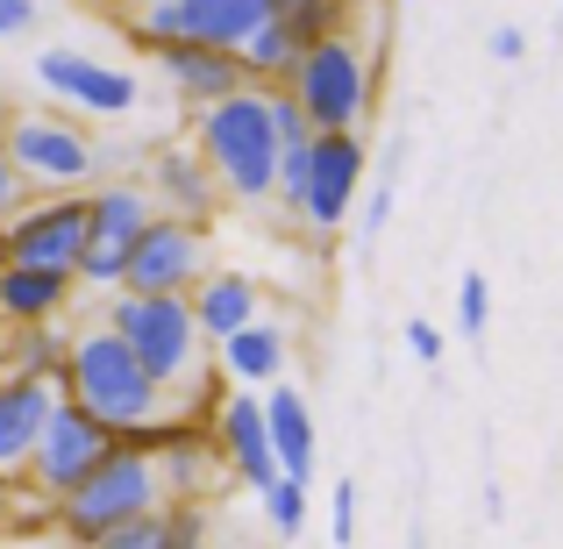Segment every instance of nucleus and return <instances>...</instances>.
I'll list each match as a JSON object with an SVG mask.
<instances>
[{
	"instance_id": "1",
	"label": "nucleus",
	"mask_w": 563,
	"mask_h": 549,
	"mask_svg": "<svg viewBox=\"0 0 563 549\" xmlns=\"http://www.w3.org/2000/svg\"><path fill=\"white\" fill-rule=\"evenodd\" d=\"M57 393L79 399L93 421H108L114 436H136L143 450H165L179 428H192L179 407H172V393L143 371V358L122 343V336L108 329V321H93V329H71L65 343V371H57Z\"/></svg>"
},
{
	"instance_id": "2",
	"label": "nucleus",
	"mask_w": 563,
	"mask_h": 549,
	"mask_svg": "<svg viewBox=\"0 0 563 549\" xmlns=\"http://www.w3.org/2000/svg\"><path fill=\"white\" fill-rule=\"evenodd\" d=\"M100 321H108V329L143 358V371H151V378L172 393V407H179L186 421H207V407H214V343L200 336L186 293L114 286Z\"/></svg>"
},
{
	"instance_id": "3",
	"label": "nucleus",
	"mask_w": 563,
	"mask_h": 549,
	"mask_svg": "<svg viewBox=\"0 0 563 549\" xmlns=\"http://www.w3.org/2000/svg\"><path fill=\"white\" fill-rule=\"evenodd\" d=\"M192 151L207 157L221 193L235 200H264L278 172V122H272V86L243 79L235 94L207 100L200 122H192Z\"/></svg>"
},
{
	"instance_id": "4",
	"label": "nucleus",
	"mask_w": 563,
	"mask_h": 549,
	"mask_svg": "<svg viewBox=\"0 0 563 549\" xmlns=\"http://www.w3.org/2000/svg\"><path fill=\"white\" fill-rule=\"evenodd\" d=\"M157 507H165L157 450H143L136 436H114V450L100 457V464L86 471L71 493L51 499V521L86 549V542L108 536V528H129V521H143V514H157Z\"/></svg>"
},
{
	"instance_id": "5",
	"label": "nucleus",
	"mask_w": 563,
	"mask_h": 549,
	"mask_svg": "<svg viewBox=\"0 0 563 549\" xmlns=\"http://www.w3.org/2000/svg\"><path fill=\"white\" fill-rule=\"evenodd\" d=\"M278 86L292 94V108L307 114L314 136H329V129H364V114H372V57H364L343 29L307 43Z\"/></svg>"
},
{
	"instance_id": "6",
	"label": "nucleus",
	"mask_w": 563,
	"mask_h": 549,
	"mask_svg": "<svg viewBox=\"0 0 563 549\" xmlns=\"http://www.w3.org/2000/svg\"><path fill=\"white\" fill-rule=\"evenodd\" d=\"M0 151L8 165L22 172L29 193H86L100 179V151L71 114H51V108H22L0 122Z\"/></svg>"
},
{
	"instance_id": "7",
	"label": "nucleus",
	"mask_w": 563,
	"mask_h": 549,
	"mask_svg": "<svg viewBox=\"0 0 563 549\" xmlns=\"http://www.w3.org/2000/svg\"><path fill=\"white\" fill-rule=\"evenodd\" d=\"M86 235H93L86 193H29V200L0 221V264H51V272H71Z\"/></svg>"
},
{
	"instance_id": "8",
	"label": "nucleus",
	"mask_w": 563,
	"mask_h": 549,
	"mask_svg": "<svg viewBox=\"0 0 563 549\" xmlns=\"http://www.w3.org/2000/svg\"><path fill=\"white\" fill-rule=\"evenodd\" d=\"M108 450H114V428L93 421L79 399L57 393L51 414H43V428H36V450H29V479L22 485L36 499H57V493H71V485H79Z\"/></svg>"
},
{
	"instance_id": "9",
	"label": "nucleus",
	"mask_w": 563,
	"mask_h": 549,
	"mask_svg": "<svg viewBox=\"0 0 563 549\" xmlns=\"http://www.w3.org/2000/svg\"><path fill=\"white\" fill-rule=\"evenodd\" d=\"M200 272H207V221L165 215V207H157V215L143 221V235L129 243L122 286H136V293H192Z\"/></svg>"
},
{
	"instance_id": "10",
	"label": "nucleus",
	"mask_w": 563,
	"mask_h": 549,
	"mask_svg": "<svg viewBox=\"0 0 563 549\" xmlns=\"http://www.w3.org/2000/svg\"><path fill=\"white\" fill-rule=\"evenodd\" d=\"M364 172H372V157H364L357 129H329V136H314V165H307V193H300V221H307V229H314V235L343 229L350 207H357Z\"/></svg>"
},
{
	"instance_id": "11",
	"label": "nucleus",
	"mask_w": 563,
	"mask_h": 549,
	"mask_svg": "<svg viewBox=\"0 0 563 549\" xmlns=\"http://www.w3.org/2000/svg\"><path fill=\"white\" fill-rule=\"evenodd\" d=\"M36 79L51 86V100H65L71 114H93V122H122L136 114V79L86 51H43L36 57Z\"/></svg>"
},
{
	"instance_id": "12",
	"label": "nucleus",
	"mask_w": 563,
	"mask_h": 549,
	"mask_svg": "<svg viewBox=\"0 0 563 549\" xmlns=\"http://www.w3.org/2000/svg\"><path fill=\"white\" fill-rule=\"evenodd\" d=\"M207 436H214L221 464H229V479L243 485H272L278 479V457H272V436H264V399L257 393H229L207 407Z\"/></svg>"
},
{
	"instance_id": "13",
	"label": "nucleus",
	"mask_w": 563,
	"mask_h": 549,
	"mask_svg": "<svg viewBox=\"0 0 563 549\" xmlns=\"http://www.w3.org/2000/svg\"><path fill=\"white\" fill-rule=\"evenodd\" d=\"M57 399V378H22V371H0V493H22L29 479V450H36V428Z\"/></svg>"
},
{
	"instance_id": "14",
	"label": "nucleus",
	"mask_w": 563,
	"mask_h": 549,
	"mask_svg": "<svg viewBox=\"0 0 563 549\" xmlns=\"http://www.w3.org/2000/svg\"><path fill=\"white\" fill-rule=\"evenodd\" d=\"M151 57L165 65V79L179 86L186 108H207V100H221V94L243 86V57L221 51V43H200V36H165Z\"/></svg>"
},
{
	"instance_id": "15",
	"label": "nucleus",
	"mask_w": 563,
	"mask_h": 549,
	"mask_svg": "<svg viewBox=\"0 0 563 549\" xmlns=\"http://www.w3.org/2000/svg\"><path fill=\"white\" fill-rule=\"evenodd\" d=\"M157 479H165V499H207V493H221V485H229V464H221L207 421H192V428H179V436L165 442Z\"/></svg>"
},
{
	"instance_id": "16",
	"label": "nucleus",
	"mask_w": 563,
	"mask_h": 549,
	"mask_svg": "<svg viewBox=\"0 0 563 549\" xmlns=\"http://www.w3.org/2000/svg\"><path fill=\"white\" fill-rule=\"evenodd\" d=\"M79 278L51 264H0V321H65Z\"/></svg>"
},
{
	"instance_id": "17",
	"label": "nucleus",
	"mask_w": 563,
	"mask_h": 549,
	"mask_svg": "<svg viewBox=\"0 0 563 549\" xmlns=\"http://www.w3.org/2000/svg\"><path fill=\"white\" fill-rule=\"evenodd\" d=\"M264 436H272V457H278V471L286 479H314V450H321V436H314V414H307V399L292 393L286 378H278V393H264Z\"/></svg>"
},
{
	"instance_id": "18",
	"label": "nucleus",
	"mask_w": 563,
	"mask_h": 549,
	"mask_svg": "<svg viewBox=\"0 0 563 549\" xmlns=\"http://www.w3.org/2000/svg\"><path fill=\"white\" fill-rule=\"evenodd\" d=\"M214 371H229L235 385H278L286 378V329L278 321H243L214 343Z\"/></svg>"
},
{
	"instance_id": "19",
	"label": "nucleus",
	"mask_w": 563,
	"mask_h": 549,
	"mask_svg": "<svg viewBox=\"0 0 563 549\" xmlns=\"http://www.w3.org/2000/svg\"><path fill=\"white\" fill-rule=\"evenodd\" d=\"M192 321H200L207 343H221L229 329H243V321H257V278L250 272H200L186 293Z\"/></svg>"
},
{
	"instance_id": "20",
	"label": "nucleus",
	"mask_w": 563,
	"mask_h": 549,
	"mask_svg": "<svg viewBox=\"0 0 563 549\" xmlns=\"http://www.w3.org/2000/svg\"><path fill=\"white\" fill-rule=\"evenodd\" d=\"M151 200H165V215L207 221V215H214V200H221V186H214V172H207L200 151H157V165H151Z\"/></svg>"
},
{
	"instance_id": "21",
	"label": "nucleus",
	"mask_w": 563,
	"mask_h": 549,
	"mask_svg": "<svg viewBox=\"0 0 563 549\" xmlns=\"http://www.w3.org/2000/svg\"><path fill=\"white\" fill-rule=\"evenodd\" d=\"M86 215H93V235H86V243L129 250V243H136V235H143V221L157 215V200H151V186L108 179V186H93V193H86Z\"/></svg>"
},
{
	"instance_id": "22",
	"label": "nucleus",
	"mask_w": 563,
	"mask_h": 549,
	"mask_svg": "<svg viewBox=\"0 0 563 549\" xmlns=\"http://www.w3.org/2000/svg\"><path fill=\"white\" fill-rule=\"evenodd\" d=\"M65 321H0V371H22V378H57L65 371Z\"/></svg>"
},
{
	"instance_id": "23",
	"label": "nucleus",
	"mask_w": 563,
	"mask_h": 549,
	"mask_svg": "<svg viewBox=\"0 0 563 549\" xmlns=\"http://www.w3.org/2000/svg\"><path fill=\"white\" fill-rule=\"evenodd\" d=\"M307 51V36L286 22V14H264L257 29H250L243 43H235V57H243V79H257V86H278L292 72V57Z\"/></svg>"
},
{
	"instance_id": "24",
	"label": "nucleus",
	"mask_w": 563,
	"mask_h": 549,
	"mask_svg": "<svg viewBox=\"0 0 563 549\" xmlns=\"http://www.w3.org/2000/svg\"><path fill=\"white\" fill-rule=\"evenodd\" d=\"M264 14H272V0H186V36L235 51V43H243Z\"/></svg>"
},
{
	"instance_id": "25",
	"label": "nucleus",
	"mask_w": 563,
	"mask_h": 549,
	"mask_svg": "<svg viewBox=\"0 0 563 549\" xmlns=\"http://www.w3.org/2000/svg\"><path fill=\"white\" fill-rule=\"evenodd\" d=\"M122 22L143 51H157L165 36H186V0H122Z\"/></svg>"
},
{
	"instance_id": "26",
	"label": "nucleus",
	"mask_w": 563,
	"mask_h": 549,
	"mask_svg": "<svg viewBox=\"0 0 563 549\" xmlns=\"http://www.w3.org/2000/svg\"><path fill=\"white\" fill-rule=\"evenodd\" d=\"M264 521L278 528V542H292V536H300V528H307V485L278 471V479L264 485Z\"/></svg>"
},
{
	"instance_id": "27",
	"label": "nucleus",
	"mask_w": 563,
	"mask_h": 549,
	"mask_svg": "<svg viewBox=\"0 0 563 549\" xmlns=\"http://www.w3.org/2000/svg\"><path fill=\"white\" fill-rule=\"evenodd\" d=\"M157 536H165V549H207V499H165Z\"/></svg>"
},
{
	"instance_id": "28",
	"label": "nucleus",
	"mask_w": 563,
	"mask_h": 549,
	"mask_svg": "<svg viewBox=\"0 0 563 549\" xmlns=\"http://www.w3.org/2000/svg\"><path fill=\"white\" fill-rule=\"evenodd\" d=\"M307 165H314V136L300 143H278V172H272V193L300 215V193H307Z\"/></svg>"
},
{
	"instance_id": "29",
	"label": "nucleus",
	"mask_w": 563,
	"mask_h": 549,
	"mask_svg": "<svg viewBox=\"0 0 563 549\" xmlns=\"http://www.w3.org/2000/svg\"><path fill=\"white\" fill-rule=\"evenodd\" d=\"M485 321H493V286H485V272H464V286H456V336L478 343Z\"/></svg>"
},
{
	"instance_id": "30",
	"label": "nucleus",
	"mask_w": 563,
	"mask_h": 549,
	"mask_svg": "<svg viewBox=\"0 0 563 549\" xmlns=\"http://www.w3.org/2000/svg\"><path fill=\"white\" fill-rule=\"evenodd\" d=\"M86 549H165V536H157V514H143V521L108 528V536H100V542H86Z\"/></svg>"
},
{
	"instance_id": "31",
	"label": "nucleus",
	"mask_w": 563,
	"mask_h": 549,
	"mask_svg": "<svg viewBox=\"0 0 563 549\" xmlns=\"http://www.w3.org/2000/svg\"><path fill=\"white\" fill-rule=\"evenodd\" d=\"M407 350H413L421 364H435V358H442V329H435L428 315H413V321H407Z\"/></svg>"
},
{
	"instance_id": "32",
	"label": "nucleus",
	"mask_w": 563,
	"mask_h": 549,
	"mask_svg": "<svg viewBox=\"0 0 563 549\" xmlns=\"http://www.w3.org/2000/svg\"><path fill=\"white\" fill-rule=\"evenodd\" d=\"M385 221H393V186H378L372 200H364V221H357V235H364V243H378V229H385Z\"/></svg>"
},
{
	"instance_id": "33",
	"label": "nucleus",
	"mask_w": 563,
	"mask_h": 549,
	"mask_svg": "<svg viewBox=\"0 0 563 549\" xmlns=\"http://www.w3.org/2000/svg\"><path fill=\"white\" fill-rule=\"evenodd\" d=\"M350 536H357V485L335 479V542H350Z\"/></svg>"
},
{
	"instance_id": "34",
	"label": "nucleus",
	"mask_w": 563,
	"mask_h": 549,
	"mask_svg": "<svg viewBox=\"0 0 563 549\" xmlns=\"http://www.w3.org/2000/svg\"><path fill=\"white\" fill-rule=\"evenodd\" d=\"M485 51H493L499 65H514V57H528V36H521V29H514V22H499L493 36H485Z\"/></svg>"
},
{
	"instance_id": "35",
	"label": "nucleus",
	"mask_w": 563,
	"mask_h": 549,
	"mask_svg": "<svg viewBox=\"0 0 563 549\" xmlns=\"http://www.w3.org/2000/svg\"><path fill=\"white\" fill-rule=\"evenodd\" d=\"M22 29H36V0H0V43L22 36Z\"/></svg>"
},
{
	"instance_id": "36",
	"label": "nucleus",
	"mask_w": 563,
	"mask_h": 549,
	"mask_svg": "<svg viewBox=\"0 0 563 549\" xmlns=\"http://www.w3.org/2000/svg\"><path fill=\"white\" fill-rule=\"evenodd\" d=\"M22 200H29V186H22V172L8 165V151H0V221H8V215H14Z\"/></svg>"
},
{
	"instance_id": "37",
	"label": "nucleus",
	"mask_w": 563,
	"mask_h": 549,
	"mask_svg": "<svg viewBox=\"0 0 563 549\" xmlns=\"http://www.w3.org/2000/svg\"><path fill=\"white\" fill-rule=\"evenodd\" d=\"M278 8H286V0H272V14H278Z\"/></svg>"
}]
</instances>
